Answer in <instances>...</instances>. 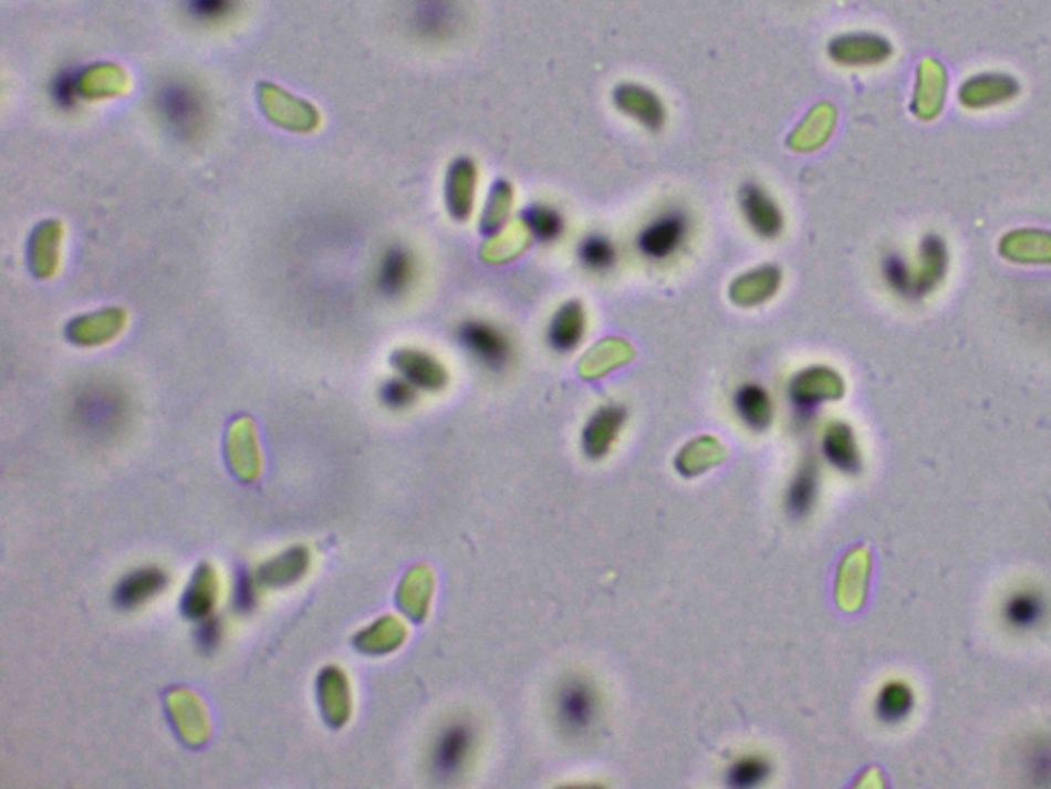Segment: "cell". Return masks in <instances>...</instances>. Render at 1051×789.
<instances>
[{
	"label": "cell",
	"mask_w": 1051,
	"mask_h": 789,
	"mask_svg": "<svg viewBox=\"0 0 1051 789\" xmlns=\"http://www.w3.org/2000/svg\"><path fill=\"white\" fill-rule=\"evenodd\" d=\"M393 364L413 387L440 391L448 385V373L441 366L440 360L429 356L426 352L400 350L393 356Z\"/></svg>",
	"instance_id": "22"
},
{
	"label": "cell",
	"mask_w": 1051,
	"mask_h": 789,
	"mask_svg": "<svg viewBox=\"0 0 1051 789\" xmlns=\"http://www.w3.org/2000/svg\"><path fill=\"white\" fill-rule=\"evenodd\" d=\"M693 232V218L683 206H668L652 216L635 235V249L647 263L662 266L678 258Z\"/></svg>",
	"instance_id": "2"
},
{
	"label": "cell",
	"mask_w": 1051,
	"mask_h": 789,
	"mask_svg": "<svg viewBox=\"0 0 1051 789\" xmlns=\"http://www.w3.org/2000/svg\"><path fill=\"white\" fill-rule=\"evenodd\" d=\"M733 412L739 422L752 432H764L772 424L774 403L767 388L758 383H743L733 393Z\"/></svg>",
	"instance_id": "21"
},
{
	"label": "cell",
	"mask_w": 1051,
	"mask_h": 789,
	"mask_svg": "<svg viewBox=\"0 0 1051 789\" xmlns=\"http://www.w3.org/2000/svg\"><path fill=\"white\" fill-rule=\"evenodd\" d=\"M62 235L64 229L60 220H45L33 230L29 241V268L35 278L45 280L58 272Z\"/></svg>",
	"instance_id": "18"
},
{
	"label": "cell",
	"mask_w": 1051,
	"mask_h": 789,
	"mask_svg": "<svg viewBox=\"0 0 1051 789\" xmlns=\"http://www.w3.org/2000/svg\"><path fill=\"white\" fill-rule=\"evenodd\" d=\"M479 186V167L470 157H458L450 163L444 184V201L448 215L456 222H467L475 212Z\"/></svg>",
	"instance_id": "9"
},
{
	"label": "cell",
	"mask_w": 1051,
	"mask_h": 789,
	"mask_svg": "<svg viewBox=\"0 0 1051 789\" xmlns=\"http://www.w3.org/2000/svg\"><path fill=\"white\" fill-rule=\"evenodd\" d=\"M196 640H198V646L204 650V652H212L220 644L222 640V623L218 617H204L201 623L198 625V632H196Z\"/></svg>",
	"instance_id": "44"
},
{
	"label": "cell",
	"mask_w": 1051,
	"mask_h": 789,
	"mask_svg": "<svg viewBox=\"0 0 1051 789\" xmlns=\"http://www.w3.org/2000/svg\"><path fill=\"white\" fill-rule=\"evenodd\" d=\"M914 268V301L926 299L937 290L949 270V251L943 237L935 232L926 235L918 245V258Z\"/></svg>",
	"instance_id": "13"
},
{
	"label": "cell",
	"mask_w": 1051,
	"mask_h": 789,
	"mask_svg": "<svg viewBox=\"0 0 1051 789\" xmlns=\"http://www.w3.org/2000/svg\"><path fill=\"white\" fill-rule=\"evenodd\" d=\"M912 707H914V693H912L908 685L902 683V681L887 683V685L880 691L877 704H875L877 716H880L885 724H899L902 719L908 718Z\"/></svg>",
	"instance_id": "34"
},
{
	"label": "cell",
	"mask_w": 1051,
	"mask_h": 789,
	"mask_svg": "<svg viewBox=\"0 0 1051 789\" xmlns=\"http://www.w3.org/2000/svg\"><path fill=\"white\" fill-rule=\"evenodd\" d=\"M122 417H124V405L114 393L93 391L89 395H83L81 402L76 403L79 426L93 438L114 436L115 430L122 426Z\"/></svg>",
	"instance_id": "12"
},
{
	"label": "cell",
	"mask_w": 1051,
	"mask_h": 789,
	"mask_svg": "<svg viewBox=\"0 0 1051 789\" xmlns=\"http://www.w3.org/2000/svg\"><path fill=\"white\" fill-rule=\"evenodd\" d=\"M405 640V630L397 619L384 617L355 637V646L370 654H384Z\"/></svg>",
	"instance_id": "35"
},
{
	"label": "cell",
	"mask_w": 1051,
	"mask_h": 789,
	"mask_svg": "<svg viewBox=\"0 0 1051 789\" xmlns=\"http://www.w3.org/2000/svg\"><path fill=\"white\" fill-rule=\"evenodd\" d=\"M216 603V574L210 565H201L191 586L185 592L181 609L189 619H204L210 615Z\"/></svg>",
	"instance_id": "33"
},
{
	"label": "cell",
	"mask_w": 1051,
	"mask_h": 789,
	"mask_svg": "<svg viewBox=\"0 0 1051 789\" xmlns=\"http://www.w3.org/2000/svg\"><path fill=\"white\" fill-rule=\"evenodd\" d=\"M1045 615V601L1036 590H1021L1014 592L1005 604V619L1010 627L1014 630H1033L1043 621Z\"/></svg>",
	"instance_id": "31"
},
{
	"label": "cell",
	"mask_w": 1051,
	"mask_h": 789,
	"mask_svg": "<svg viewBox=\"0 0 1051 789\" xmlns=\"http://www.w3.org/2000/svg\"><path fill=\"white\" fill-rule=\"evenodd\" d=\"M892 54V43L877 33H844L828 43V56L840 66H877Z\"/></svg>",
	"instance_id": "10"
},
{
	"label": "cell",
	"mask_w": 1051,
	"mask_h": 789,
	"mask_svg": "<svg viewBox=\"0 0 1051 789\" xmlns=\"http://www.w3.org/2000/svg\"><path fill=\"white\" fill-rule=\"evenodd\" d=\"M513 208V186L508 179H496L485 201L479 229L487 239H498L506 229Z\"/></svg>",
	"instance_id": "28"
},
{
	"label": "cell",
	"mask_w": 1051,
	"mask_h": 789,
	"mask_svg": "<svg viewBox=\"0 0 1051 789\" xmlns=\"http://www.w3.org/2000/svg\"><path fill=\"white\" fill-rule=\"evenodd\" d=\"M782 284V270L774 263H762L748 272L739 273L729 287V299L739 307H756L770 301Z\"/></svg>",
	"instance_id": "15"
},
{
	"label": "cell",
	"mask_w": 1051,
	"mask_h": 789,
	"mask_svg": "<svg viewBox=\"0 0 1051 789\" xmlns=\"http://www.w3.org/2000/svg\"><path fill=\"white\" fill-rule=\"evenodd\" d=\"M881 278L895 297L914 301V268L902 253H887L881 259Z\"/></svg>",
	"instance_id": "37"
},
{
	"label": "cell",
	"mask_w": 1051,
	"mask_h": 789,
	"mask_svg": "<svg viewBox=\"0 0 1051 789\" xmlns=\"http://www.w3.org/2000/svg\"><path fill=\"white\" fill-rule=\"evenodd\" d=\"M415 19L426 35L444 38L455 31L458 9L455 0H419Z\"/></svg>",
	"instance_id": "32"
},
{
	"label": "cell",
	"mask_w": 1051,
	"mask_h": 789,
	"mask_svg": "<svg viewBox=\"0 0 1051 789\" xmlns=\"http://www.w3.org/2000/svg\"><path fill=\"white\" fill-rule=\"evenodd\" d=\"M770 762L760 757V755H748L741 757L738 761L731 762V767L725 774V783L733 789H752L767 783L770 777Z\"/></svg>",
	"instance_id": "36"
},
{
	"label": "cell",
	"mask_w": 1051,
	"mask_h": 789,
	"mask_svg": "<svg viewBox=\"0 0 1051 789\" xmlns=\"http://www.w3.org/2000/svg\"><path fill=\"white\" fill-rule=\"evenodd\" d=\"M456 335L462 350L483 371L506 373L512 366L516 359L512 340L506 331L499 330L498 325L483 319H470L458 328Z\"/></svg>",
	"instance_id": "4"
},
{
	"label": "cell",
	"mask_w": 1051,
	"mask_h": 789,
	"mask_svg": "<svg viewBox=\"0 0 1051 789\" xmlns=\"http://www.w3.org/2000/svg\"><path fill=\"white\" fill-rule=\"evenodd\" d=\"M1019 93V83L1007 76V74H978L974 79H967L961 91L959 100L971 110L980 107H990L1010 101Z\"/></svg>",
	"instance_id": "19"
},
{
	"label": "cell",
	"mask_w": 1051,
	"mask_h": 789,
	"mask_svg": "<svg viewBox=\"0 0 1051 789\" xmlns=\"http://www.w3.org/2000/svg\"><path fill=\"white\" fill-rule=\"evenodd\" d=\"M822 453L825 460L842 474H856L861 469V450L856 445L854 432L849 424H830L822 438Z\"/></svg>",
	"instance_id": "24"
},
{
	"label": "cell",
	"mask_w": 1051,
	"mask_h": 789,
	"mask_svg": "<svg viewBox=\"0 0 1051 789\" xmlns=\"http://www.w3.org/2000/svg\"><path fill=\"white\" fill-rule=\"evenodd\" d=\"M169 704H171L175 726L185 740L191 745L204 743V738L208 736V726H206L204 709L199 702H196V697L185 691H179V693H173Z\"/></svg>",
	"instance_id": "29"
},
{
	"label": "cell",
	"mask_w": 1051,
	"mask_h": 789,
	"mask_svg": "<svg viewBox=\"0 0 1051 789\" xmlns=\"http://www.w3.org/2000/svg\"><path fill=\"white\" fill-rule=\"evenodd\" d=\"M626 422V409L618 403H608L597 407L587 419L582 432V448L590 459H604L611 453L614 440L623 430Z\"/></svg>",
	"instance_id": "14"
},
{
	"label": "cell",
	"mask_w": 1051,
	"mask_h": 789,
	"mask_svg": "<svg viewBox=\"0 0 1051 789\" xmlns=\"http://www.w3.org/2000/svg\"><path fill=\"white\" fill-rule=\"evenodd\" d=\"M520 227L537 245L559 243L568 232V220L561 210L544 201H530L520 210Z\"/></svg>",
	"instance_id": "17"
},
{
	"label": "cell",
	"mask_w": 1051,
	"mask_h": 789,
	"mask_svg": "<svg viewBox=\"0 0 1051 789\" xmlns=\"http://www.w3.org/2000/svg\"><path fill=\"white\" fill-rule=\"evenodd\" d=\"M585 330H587L585 307L582 301L571 299V301L561 302L559 309L554 311L547 325L544 340L554 354L568 356L582 345Z\"/></svg>",
	"instance_id": "11"
},
{
	"label": "cell",
	"mask_w": 1051,
	"mask_h": 789,
	"mask_svg": "<svg viewBox=\"0 0 1051 789\" xmlns=\"http://www.w3.org/2000/svg\"><path fill=\"white\" fill-rule=\"evenodd\" d=\"M842 378L828 366H810L795 374L787 387L791 417L799 428H808L820 414L822 403L842 397Z\"/></svg>",
	"instance_id": "3"
},
{
	"label": "cell",
	"mask_w": 1051,
	"mask_h": 789,
	"mask_svg": "<svg viewBox=\"0 0 1051 789\" xmlns=\"http://www.w3.org/2000/svg\"><path fill=\"white\" fill-rule=\"evenodd\" d=\"M309 561H311V558H309V551L304 547L290 549V551H285L284 556L268 561L259 572V580L266 586L292 584L309 570Z\"/></svg>",
	"instance_id": "30"
},
{
	"label": "cell",
	"mask_w": 1051,
	"mask_h": 789,
	"mask_svg": "<svg viewBox=\"0 0 1051 789\" xmlns=\"http://www.w3.org/2000/svg\"><path fill=\"white\" fill-rule=\"evenodd\" d=\"M739 215L748 229L764 241H774L784 232L787 218L781 204L758 181H743L738 189Z\"/></svg>",
	"instance_id": "6"
},
{
	"label": "cell",
	"mask_w": 1051,
	"mask_h": 789,
	"mask_svg": "<svg viewBox=\"0 0 1051 789\" xmlns=\"http://www.w3.org/2000/svg\"><path fill=\"white\" fill-rule=\"evenodd\" d=\"M319 699L331 726H343L350 718V685L340 668L329 666L319 676Z\"/></svg>",
	"instance_id": "26"
},
{
	"label": "cell",
	"mask_w": 1051,
	"mask_h": 789,
	"mask_svg": "<svg viewBox=\"0 0 1051 789\" xmlns=\"http://www.w3.org/2000/svg\"><path fill=\"white\" fill-rule=\"evenodd\" d=\"M1027 771L1036 783L1051 786V738L1036 740L1027 750Z\"/></svg>",
	"instance_id": "40"
},
{
	"label": "cell",
	"mask_w": 1051,
	"mask_h": 789,
	"mask_svg": "<svg viewBox=\"0 0 1051 789\" xmlns=\"http://www.w3.org/2000/svg\"><path fill=\"white\" fill-rule=\"evenodd\" d=\"M575 256H577V263L582 266L585 272L594 273V276H606L618 263V247L608 235L590 232V235H585L583 239H580Z\"/></svg>",
	"instance_id": "27"
},
{
	"label": "cell",
	"mask_w": 1051,
	"mask_h": 789,
	"mask_svg": "<svg viewBox=\"0 0 1051 789\" xmlns=\"http://www.w3.org/2000/svg\"><path fill=\"white\" fill-rule=\"evenodd\" d=\"M257 97L263 114L280 128L309 134L321 124V114L313 103L290 95L282 86L261 83L257 86Z\"/></svg>",
	"instance_id": "7"
},
{
	"label": "cell",
	"mask_w": 1051,
	"mask_h": 789,
	"mask_svg": "<svg viewBox=\"0 0 1051 789\" xmlns=\"http://www.w3.org/2000/svg\"><path fill=\"white\" fill-rule=\"evenodd\" d=\"M413 278V259L407 251L403 249H395L391 251L386 259H384L383 266V284L386 292L391 294H397L400 290L409 287Z\"/></svg>",
	"instance_id": "38"
},
{
	"label": "cell",
	"mask_w": 1051,
	"mask_h": 789,
	"mask_svg": "<svg viewBox=\"0 0 1051 789\" xmlns=\"http://www.w3.org/2000/svg\"><path fill=\"white\" fill-rule=\"evenodd\" d=\"M818 491H820L818 465L813 460H803L784 494L787 515L795 520L810 517L811 510L818 502Z\"/></svg>",
	"instance_id": "25"
},
{
	"label": "cell",
	"mask_w": 1051,
	"mask_h": 789,
	"mask_svg": "<svg viewBox=\"0 0 1051 789\" xmlns=\"http://www.w3.org/2000/svg\"><path fill=\"white\" fill-rule=\"evenodd\" d=\"M612 105L621 114L637 122L641 128L657 134L668 124V107L654 89L641 83H621L612 89Z\"/></svg>",
	"instance_id": "8"
},
{
	"label": "cell",
	"mask_w": 1051,
	"mask_h": 789,
	"mask_svg": "<svg viewBox=\"0 0 1051 789\" xmlns=\"http://www.w3.org/2000/svg\"><path fill=\"white\" fill-rule=\"evenodd\" d=\"M128 89L126 72L115 64H95L76 79V95L86 101L122 97Z\"/></svg>",
	"instance_id": "23"
},
{
	"label": "cell",
	"mask_w": 1051,
	"mask_h": 789,
	"mask_svg": "<svg viewBox=\"0 0 1051 789\" xmlns=\"http://www.w3.org/2000/svg\"><path fill=\"white\" fill-rule=\"evenodd\" d=\"M257 601V590L256 582L251 574L247 570H241L237 574V582H235V594H232V603L237 606L239 613H251L253 606H256Z\"/></svg>",
	"instance_id": "42"
},
{
	"label": "cell",
	"mask_w": 1051,
	"mask_h": 789,
	"mask_svg": "<svg viewBox=\"0 0 1051 789\" xmlns=\"http://www.w3.org/2000/svg\"><path fill=\"white\" fill-rule=\"evenodd\" d=\"M128 315L124 309H105L101 313L79 316L69 325V338L79 345H101L114 340L126 328Z\"/></svg>",
	"instance_id": "20"
},
{
	"label": "cell",
	"mask_w": 1051,
	"mask_h": 789,
	"mask_svg": "<svg viewBox=\"0 0 1051 789\" xmlns=\"http://www.w3.org/2000/svg\"><path fill=\"white\" fill-rule=\"evenodd\" d=\"M553 719L568 740H587L602 719V695L596 685L585 676L563 678L553 693Z\"/></svg>",
	"instance_id": "1"
},
{
	"label": "cell",
	"mask_w": 1051,
	"mask_h": 789,
	"mask_svg": "<svg viewBox=\"0 0 1051 789\" xmlns=\"http://www.w3.org/2000/svg\"><path fill=\"white\" fill-rule=\"evenodd\" d=\"M415 388L417 387H413L407 378H393L384 385L381 397L384 405L391 409H407L417 399Z\"/></svg>",
	"instance_id": "41"
},
{
	"label": "cell",
	"mask_w": 1051,
	"mask_h": 789,
	"mask_svg": "<svg viewBox=\"0 0 1051 789\" xmlns=\"http://www.w3.org/2000/svg\"><path fill=\"white\" fill-rule=\"evenodd\" d=\"M169 578L155 565L126 575L114 590V603L122 611H134L167 589Z\"/></svg>",
	"instance_id": "16"
},
{
	"label": "cell",
	"mask_w": 1051,
	"mask_h": 789,
	"mask_svg": "<svg viewBox=\"0 0 1051 789\" xmlns=\"http://www.w3.org/2000/svg\"><path fill=\"white\" fill-rule=\"evenodd\" d=\"M232 0H189V11L201 21H216L230 13Z\"/></svg>",
	"instance_id": "43"
},
{
	"label": "cell",
	"mask_w": 1051,
	"mask_h": 789,
	"mask_svg": "<svg viewBox=\"0 0 1051 789\" xmlns=\"http://www.w3.org/2000/svg\"><path fill=\"white\" fill-rule=\"evenodd\" d=\"M475 728L469 721H452L441 728L434 740L429 765L440 781H452L465 774L475 750Z\"/></svg>",
	"instance_id": "5"
},
{
	"label": "cell",
	"mask_w": 1051,
	"mask_h": 789,
	"mask_svg": "<svg viewBox=\"0 0 1051 789\" xmlns=\"http://www.w3.org/2000/svg\"><path fill=\"white\" fill-rule=\"evenodd\" d=\"M163 105L167 107L169 117L177 126L185 128V126H196L198 124V101L194 95H189L185 89H179V86L169 89L165 100H163Z\"/></svg>",
	"instance_id": "39"
}]
</instances>
